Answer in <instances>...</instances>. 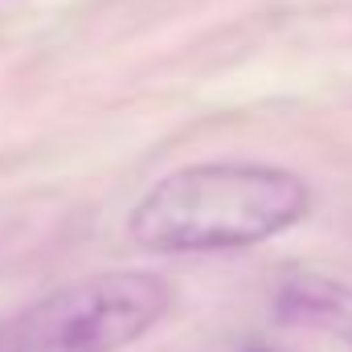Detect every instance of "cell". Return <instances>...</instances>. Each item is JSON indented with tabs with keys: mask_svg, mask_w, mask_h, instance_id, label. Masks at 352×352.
Masks as SVG:
<instances>
[{
	"mask_svg": "<svg viewBox=\"0 0 352 352\" xmlns=\"http://www.w3.org/2000/svg\"><path fill=\"white\" fill-rule=\"evenodd\" d=\"M307 184L270 164H192L156 180L131 209V238L152 254H205L258 246L299 226Z\"/></svg>",
	"mask_w": 352,
	"mask_h": 352,
	"instance_id": "6da1fadb",
	"label": "cell"
},
{
	"mask_svg": "<svg viewBox=\"0 0 352 352\" xmlns=\"http://www.w3.org/2000/svg\"><path fill=\"white\" fill-rule=\"evenodd\" d=\"M168 283L148 270H102L0 320V352H119L168 311Z\"/></svg>",
	"mask_w": 352,
	"mask_h": 352,
	"instance_id": "7a4b0ae2",
	"label": "cell"
},
{
	"mask_svg": "<svg viewBox=\"0 0 352 352\" xmlns=\"http://www.w3.org/2000/svg\"><path fill=\"white\" fill-rule=\"evenodd\" d=\"M274 311L283 324L324 332V336L340 340L344 349H352V287H344V283L316 278V274L291 278L278 291Z\"/></svg>",
	"mask_w": 352,
	"mask_h": 352,
	"instance_id": "3957f363",
	"label": "cell"
}]
</instances>
